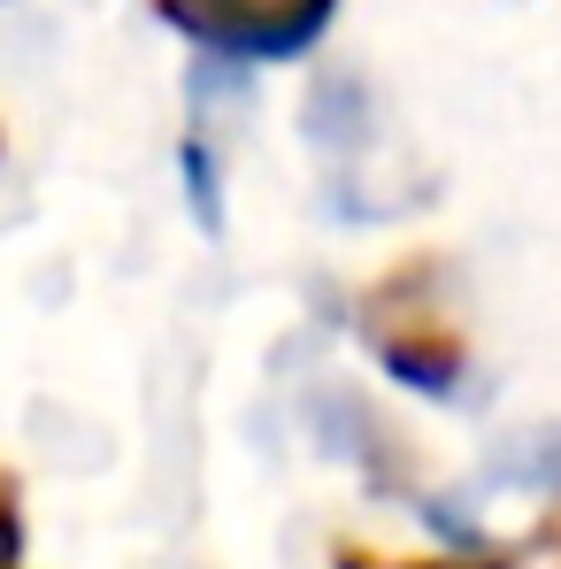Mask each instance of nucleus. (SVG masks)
Here are the masks:
<instances>
[{
	"mask_svg": "<svg viewBox=\"0 0 561 569\" xmlns=\"http://www.w3.org/2000/svg\"><path fill=\"white\" fill-rule=\"evenodd\" d=\"M23 555V508H16V477L0 470V569Z\"/></svg>",
	"mask_w": 561,
	"mask_h": 569,
	"instance_id": "nucleus-3",
	"label": "nucleus"
},
{
	"mask_svg": "<svg viewBox=\"0 0 561 569\" xmlns=\"http://www.w3.org/2000/svg\"><path fill=\"white\" fill-rule=\"evenodd\" d=\"M339 0H162V16L200 39L208 54H239V62H284L308 54L323 39Z\"/></svg>",
	"mask_w": 561,
	"mask_h": 569,
	"instance_id": "nucleus-1",
	"label": "nucleus"
},
{
	"mask_svg": "<svg viewBox=\"0 0 561 569\" xmlns=\"http://www.w3.org/2000/svg\"><path fill=\"white\" fill-rule=\"evenodd\" d=\"M415 569H500V562H415Z\"/></svg>",
	"mask_w": 561,
	"mask_h": 569,
	"instance_id": "nucleus-4",
	"label": "nucleus"
},
{
	"mask_svg": "<svg viewBox=\"0 0 561 569\" xmlns=\"http://www.w3.org/2000/svg\"><path fill=\"white\" fill-rule=\"evenodd\" d=\"M370 339H377V355L423 392H454V378H462V331L439 308H392V292H377Z\"/></svg>",
	"mask_w": 561,
	"mask_h": 569,
	"instance_id": "nucleus-2",
	"label": "nucleus"
},
{
	"mask_svg": "<svg viewBox=\"0 0 561 569\" xmlns=\"http://www.w3.org/2000/svg\"><path fill=\"white\" fill-rule=\"evenodd\" d=\"M554 547H561V523H554Z\"/></svg>",
	"mask_w": 561,
	"mask_h": 569,
	"instance_id": "nucleus-5",
	"label": "nucleus"
}]
</instances>
